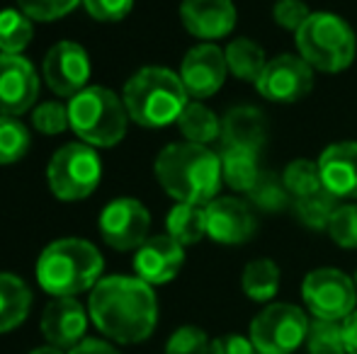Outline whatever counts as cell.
<instances>
[{
    "mask_svg": "<svg viewBox=\"0 0 357 354\" xmlns=\"http://www.w3.org/2000/svg\"><path fill=\"white\" fill-rule=\"evenodd\" d=\"M88 313L105 337L134 345L144 342L155 330L158 301L151 284L144 279L112 274L100 279L90 291Z\"/></svg>",
    "mask_w": 357,
    "mask_h": 354,
    "instance_id": "1",
    "label": "cell"
},
{
    "mask_svg": "<svg viewBox=\"0 0 357 354\" xmlns=\"http://www.w3.org/2000/svg\"><path fill=\"white\" fill-rule=\"evenodd\" d=\"M155 177L178 204L207 207L221 184V158L199 143H170L155 158Z\"/></svg>",
    "mask_w": 357,
    "mask_h": 354,
    "instance_id": "2",
    "label": "cell"
},
{
    "mask_svg": "<svg viewBox=\"0 0 357 354\" xmlns=\"http://www.w3.org/2000/svg\"><path fill=\"white\" fill-rule=\"evenodd\" d=\"M105 260L93 243L83 238H61L42 250L37 260V282L49 296L66 298L95 289L102 279Z\"/></svg>",
    "mask_w": 357,
    "mask_h": 354,
    "instance_id": "3",
    "label": "cell"
},
{
    "mask_svg": "<svg viewBox=\"0 0 357 354\" xmlns=\"http://www.w3.org/2000/svg\"><path fill=\"white\" fill-rule=\"evenodd\" d=\"M188 97L190 95L178 73L160 66L137 71L122 92L129 119L146 129H160L178 122L188 107Z\"/></svg>",
    "mask_w": 357,
    "mask_h": 354,
    "instance_id": "4",
    "label": "cell"
},
{
    "mask_svg": "<svg viewBox=\"0 0 357 354\" xmlns=\"http://www.w3.org/2000/svg\"><path fill=\"white\" fill-rule=\"evenodd\" d=\"M68 122L83 143L109 148L127 134L129 114L124 99L102 86H88L68 99Z\"/></svg>",
    "mask_w": 357,
    "mask_h": 354,
    "instance_id": "5",
    "label": "cell"
},
{
    "mask_svg": "<svg viewBox=\"0 0 357 354\" xmlns=\"http://www.w3.org/2000/svg\"><path fill=\"white\" fill-rule=\"evenodd\" d=\"M296 49L311 68L338 73L355 58V34L343 17L331 13H311L296 29Z\"/></svg>",
    "mask_w": 357,
    "mask_h": 354,
    "instance_id": "6",
    "label": "cell"
},
{
    "mask_svg": "<svg viewBox=\"0 0 357 354\" xmlns=\"http://www.w3.org/2000/svg\"><path fill=\"white\" fill-rule=\"evenodd\" d=\"M102 161L88 143H66L47 166L49 189L61 202H80L98 189Z\"/></svg>",
    "mask_w": 357,
    "mask_h": 354,
    "instance_id": "7",
    "label": "cell"
},
{
    "mask_svg": "<svg viewBox=\"0 0 357 354\" xmlns=\"http://www.w3.org/2000/svg\"><path fill=\"white\" fill-rule=\"evenodd\" d=\"M309 318L291 303H273L250 323V340L258 354H291L306 342Z\"/></svg>",
    "mask_w": 357,
    "mask_h": 354,
    "instance_id": "8",
    "label": "cell"
},
{
    "mask_svg": "<svg viewBox=\"0 0 357 354\" xmlns=\"http://www.w3.org/2000/svg\"><path fill=\"white\" fill-rule=\"evenodd\" d=\"M301 293L314 318L345 321L350 313H355L357 287L340 269H314L311 274H306Z\"/></svg>",
    "mask_w": 357,
    "mask_h": 354,
    "instance_id": "9",
    "label": "cell"
},
{
    "mask_svg": "<svg viewBox=\"0 0 357 354\" xmlns=\"http://www.w3.org/2000/svg\"><path fill=\"white\" fill-rule=\"evenodd\" d=\"M151 214L139 199H114L100 214V236L114 250H139L149 241Z\"/></svg>",
    "mask_w": 357,
    "mask_h": 354,
    "instance_id": "10",
    "label": "cell"
},
{
    "mask_svg": "<svg viewBox=\"0 0 357 354\" xmlns=\"http://www.w3.org/2000/svg\"><path fill=\"white\" fill-rule=\"evenodd\" d=\"M44 81L61 97H73L88 88L90 58L78 42H59L44 56Z\"/></svg>",
    "mask_w": 357,
    "mask_h": 354,
    "instance_id": "11",
    "label": "cell"
},
{
    "mask_svg": "<svg viewBox=\"0 0 357 354\" xmlns=\"http://www.w3.org/2000/svg\"><path fill=\"white\" fill-rule=\"evenodd\" d=\"M255 86H258L260 95L265 99H273V102H296L304 95H309L311 86H314V68L301 56L282 54V56L273 58L265 66L263 76L258 78Z\"/></svg>",
    "mask_w": 357,
    "mask_h": 354,
    "instance_id": "12",
    "label": "cell"
},
{
    "mask_svg": "<svg viewBox=\"0 0 357 354\" xmlns=\"http://www.w3.org/2000/svg\"><path fill=\"white\" fill-rule=\"evenodd\" d=\"M39 97V76L24 56L0 54V114L20 117Z\"/></svg>",
    "mask_w": 357,
    "mask_h": 354,
    "instance_id": "13",
    "label": "cell"
},
{
    "mask_svg": "<svg viewBox=\"0 0 357 354\" xmlns=\"http://www.w3.org/2000/svg\"><path fill=\"white\" fill-rule=\"evenodd\" d=\"M226 73V54L214 44H199V47L190 49L188 56L183 58L180 66V81H183L185 90L190 97L204 99L224 86Z\"/></svg>",
    "mask_w": 357,
    "mask_h": 354,
    "instance_id": "14",
    "label": "cell"
},
{
    "mask_svg": "<svg viewBox=\"0 0 357 354\" xmlns=\"http://www.w3.org/2000/svg\"><path fill=\"white\" fill-rule=\"evenodd\" d=\"M207 236L224 246L245 243L255 233L253 209L236 197H216L204 207Z\"/></svg>",
    "mask_w": 357,
    "mask_h": 354,
    "instance_id": "15",
    "label": "cell"
},
{
    "mask_svg": "<svg viewBox=\"0 0 357 354\" xmlns=\"http://www.w3.org/2000/svg\"><path fill=\"white\" fill-rule=\"evenodd\" d=\"M88 316L90 313H85V308L75 298H54L42 313V332L49 345L59 350H73L83 342L88 330Z\"/></svg>",
    "mask_w": 357,
    "mask_h": 354,
    "instance_id": "16",
    "label": "cell"
},
{
    "mask_svg": "<svg viewBox=\"0 0 357 354\" xmlns=\"http://www.w3.org/2000/svg\"><path fill=\"white\" fill-rule=\"evenodd\" d=\"M180 19L192 37L214 42L236 27V8L231 0H183Z\"/></svg>",
    "mask_w": 357,
    "mask_h": 354,
    "instance_id": "17",
    "label": "cell"
},
{
    "mask_svg": "<svg viewBox=\"0 0 357 354\" xmlns=\"http://www.w3.org/2000/svg\"><path fill=\"white\" fill-rule=\"evenodd\" d=\"M185 262V250L178 241L165 233V236H153L144 243L134 255V269L137 277L146 284H165L175 279Z\"/></svg>",
    "mask_w": 357,
    "mask_h": 354,
    "instance_id": "18",
    "label": "cell"
},
{
    "mask_svg": "<svg viewBox=\"0 0 357 354\" xmlns=\"http://www.w3.org/2000/svg\"><path fill=\"white\" fill-rule=\"evenodd\" d=\"M324 187L335 197H357V143H333L319 161Z\"/></svg>",
    "mask_w": 357,
    "mask_h": 354,
    "instance_id": "19",
    "label": "cell"
},
{
    "mask_svg": "<svg viewBox=\"0 0 357 354\" xmlns=\"http://www.w3.org/2000/svg\"><path fill=\"white\" fill-rule=\"evenodd\" d=\"M268 138V122L255 107H234L221 122V148L260 153Z\"/></svg>",
    "mask_w": 357,
    "mask_h": 354,
    "instance_id": "20",
    "label": "cell"
},
{
    "mask_svg": "<svg viewBox=\"0 0 357 354\" xmlns=\"http://www.w3.org/2000/svg\"><path fill=\"white\" fill-rule=\"evenodd\" d=\"M32 308V291L20 277L0 272V332H10L24 323Z\"/></svg>",
    "mask_w": 357,
    "mask_h": 354,
    "instance_id": "21",
    "label": "cell"
},
{
    "mask_svg": "<svg viewBox=\"0 0 357 354\" xmlns=\"http://www.w3.org/2000/svg\"><path fill=\"white\" fill-rule=\"evenodd\" d=\"M258 153L238 151V148H221V175L226 184L236 192H250L260 177Z\"/></svg>",
    "mask_w": 357,
    "mask_h": 354,
    "instance_id": "22",
    "label": "cell"
},
{
    "mask_svg": "<svg viewBox=\"0 0 357 354\" xmlns=\"http://www.w3.org/2000/svg\"><path fill=\"white\" fill-rule=\"evenodd\" d=\"M165 228L173 241L180 246H195L202 236H207V216L197 204H178L165 218Z\"/></svg>",
    "mask_w": 357,
    "mask_h": 354,
    "instance_id": "23",
    "label": "cell"
},
{
    "mask_svg": "<svg viewBox=\"0 0 357 354\" xmlns=\"http://www.w3.org/2000/svg\"><path fill=\"white\" fill-rule=\"evenodd\" d=\"M224 54H226V66H229V71L234 73L236 78H241V81L258 83V78L263 76L265 66H268V63H265L263 49L255 42L243 39V37L234 39Z\"/></svg>",
    "mask_w": 357,
    "mask_h": 354,
    "instance_id": "24",
    "label": "cell"
},
{
    "mask_svg": "<svg viewBox=\"0 0 357 354\" xmlns=\"http://www.w3.org/2000/svg\"><path fill=\"white\" fill-rule=\"evenodd\" d=\"M178 127L190 143H199V146L221 136L219 119L214 117L212 109L199 102H188V107L183 109V114L178 119Z\"/></svg>",
    "mask_w": 357,
    "mask_h": 354,
    "instance_id": "25",
    "label": "cell"
},
{
    "mask_svg": "<svg viewBox=\"0 0 357 354\" xmlns=\"http://www.w3.org/2000/svg\"><path fill=\"white\" fill-rule=\"evenodd\" d=\"M34 24L22 10H0V54L22 56L24 49L32 44Z\"/></svg>",
    "mask_w": 357,
    "mask_h": 354,
    "instance_id": "26",
    "label": "cell"
},
{
    "mask_svg": "<svg viewBox=\"0 0 357 354\" xmlns=\"http://www.w3.org/2000/svg\"><path fill=\"white\" fill-rule=\"evenodd\" d=\"M241 284L253 301H270L280 289V269L273 260H253L243 269Z\"/></svg>",
    "mask_w": 357,
    "mask_h": 354,
    "instance_id": "27",
    "label": "cell"
},
{
    "mask_svg": "<svg viewBox=\"0 0 357 354\" xmlns=\"http://www.w3.org/2000/svg\"><path fill=\"white\" fill-rule=\"evenodd\" d=\"M335 211H338V197L331 194L326 187H321L319 192L309 194V197L296 199V216L301 218L304 226L314 228V231L328 228Z\"/></svg>",
    "mask_w": 357,
    "mask_h": 354,
    "instance_id": "28",
    "label": "cell"
},
{
    "mask_svg": "<svg viewBox=\"0 0 357 354\" xmlns=\"http://www.w3.org/2000/svg\"><path fill=\"white\" fill-rule=\"evenodd\" d=\"M32 134L17 117L0 114V166H10L27 156Z\"/></svg>",
    "mask_w": 357,
    "mask_h": 354,
    "instance_id": "29",
    "label": "cell"
},
{
    "mask_svg": "<svg viewBox=\"0 0 357 354\" xmlns=\"http://www.w3.org/2000/svg\"><path fill=\"white\" fill-rule=\"evenodd\" d=\"M306 350L309 354H348L343 337V321H324L314 318L306 332Z\"/></svg>",
    "mask_w": 357,
    "mask_h": 354,
    "instance_id": "30",
    "label": "cell"
},
{
    "mask_svg": "<svg viewBox=\"0 0 357 354\" xmlns=\"http://www.w3.org/2000/svg\"><path fill=\"white\" fill-rule=\"evenodd\" d=\"M250 202L255 207H260L263 211H284L289 207V192L284 187V179H280L275 172L263 170L258 177V182L253 184V189L248 192Z\"/></svg>",
    "mask_w": 357,
    "mask_h": 354,
    "instance_id": "31",
    "label": "cell"
},
{
    "mask_svg": "<svg viewBox=\"0 0 357 354\" xmlns=\"http://www.w3.org/2000/svg\"><path fill=\"white\" fill-rule=\"evenodd\" d=\"M284 187L291 197L301 199L309 197V194L319 192L324 187V179H321V170L316 163L311 161H294L287 166L284 170Z\"/></svg>",
    "mask_w": 357,
    "mask_h": 354,
    "instance_id": "32",
    "label": "cell"
},
{
    "mask_svg": "<svg viewBox=\"0 0 357 354\" xmlns=\"http://www.w3.org/2000/svg\"><path fill=\"white\" fill-rule=\"evenodd\" d=\"M32 127L44 136H59L66 129H71L68 122V104L61 102H42L32 112Z\"/></svg>",
    "mask_w": 357,
    "mask_h": 354,
    "instance_id": "33",
    "label": "cell"
},
{
    "mask_svg": "<svg viewBox=\"0 0 357 354\" xmlns=\"http://www.w3.org/2000/svg\"><path fill=\"white\" fill-rule=\"evenodd\" d=\"M209 347L212 342H209L207 332L195 325H185L170 335L165 354H209Z\"/></svg>",
    "mask_w": 357,
    "mask_h": 354,
    "instance_id": "34",
    "label": "cell"
},
{
    "mask_svg": "<svg viewBox=\"0 0 357 354\" xmlns=\"http://www.w3.org/2000/svg\"><path fill=\"white\" fill-rule=\"evenodd\" d=\"M326 231L340 248H357V204L338 207Z\"/></svg>",
    "mask_w": 357,
    "mask_h": 354,
    "instance_id": "35",
    "label": "cell"
},
{
    "mask_svg": "<svg viewBox=\"0 0 357 354\" xmlns=\"http://www.w3.org/2000/svg\"><path fill=\"white\" fill-rule=\"evenodd\" d=\"M78 3L83 0H17L20 10L34 22H54L66 17Z\"/></svg>",
    "mask_w": 357,
    "mask_h": 354,
    "instance_id": "36",
    "label": "cell"
},
{
    "mask_svg": "<svg viewBox=\"0 0 357 354\" xmlns=\"http://www.w3.org/2000/svg\"><path fill=\"white\" fill-rule=\"evenodd\" d=\"M85 10L98 22H119L134 8V0H83Z\"/></svg>",
    "mask_w": 357,
    "mask_h": 354,
    "instance_id": "37",
    "label": "cell"
},
{
    "mask_svg": "<svg viewBox=\"0 0 357 354\" xmlns=\"http://www.w3.org/2000/svg\"><path fill=\"white\" fill-rule=\"evenodd\" d=\"M273 15L280 27L294 29V32L311 17L309 5H306L304 0H278L273 8Z\"/></svg>",
    "mask_w": 357,
    "mask_h": 354,
    "instance_id": "38",
    "label": "cell"
},
{
    "mask_svg": "<svg viewBox=\"0 0 357 354\" xmlns=\"http://www.w3.org/2000/svg\"><path fill=\"white\" fill-rule=\"evenodd\" d=\"M209 354H258L253 340L243 335H224L216 337L209 347Z\"/></svg>",
    "mask_w": 357,
    "mask_h": 354,
    "instance_id": "39",
    "label": "cell"
},
{
    "mask_svg": "<svg viewBox=\"0 0 357 354\" xmlns=\"http://www.w3.org/2000/svg\"><path fill=\"white\" fill-rule=\"evenodd\" d=\"M68 354H119V352L105 340H83L73 350H68Z\"/></svg>",
    "mask_w": 357,
    "mask_h": 354,
    "instance_id": "40",
    "label": "cell"
},
{
    "mask_svg": "<svg viewBox=\"0 0 357 354\" xmlns=\"http://www.w3.org/2000/svg\"><path fill=\"white\" fill-rule=\"evenodd\" d=\"M343 337H345V350H348V354H357V311L350 313L343 321Z\"/></svg>",
    "mask_w": 357,
    "mask_h": 354,
    "instance_id": "41",
    "label": "cell"
},
{
    "mask_svg": "<svg viewBox=\"0 0 357 354\" xmlns=\"http://www.w3.org/2000/svg\"><path fill=\"white\" fill-rule=\"evenodd\" d=\"M29 354H63V352L54 345H47V347H37V350H32Z\"/></svg>",
    "mask_w": 357,
    "mask_h": 354,
    "instance_id": "42",
    "label": "cell"
},
{
    "mask_svg": "<svg viewBox=\"0 0 357 354\" xmlns=\"http://www.w3.org/2000/svg\"><path fill=\"white\" fill-rule=\"evenodd\" d=\"M353 282H355V287H357V274H355V279H353Z\"/></svg>",
    "mask_w": 357,
    "mask_h": 354,
    "instance_id": "43",
    "label": "cell"
}]
</instances>
